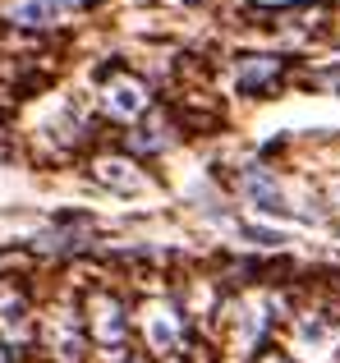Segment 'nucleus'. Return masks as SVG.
<instances>
[{
  "label": "nucleus",
  "mask_w": 340,
  "mask_h": 363,
  "mask_svg": "<svg viewBox=\"0 0 340 363\" xmlns=\"http://www.w3.org/2000/svg\"><path fill=\"white\" fill-rule=\"evenodd\" d=\"M97 101L115 124H138L143 116H152V88H147V79H138L125 65H110V69L101 74Z\"/></svg>",
  "instance_id": "obj_1"
},
{
  "label": "nucleus",
  "mask_w": 340,
  "mask_h": 363,
  "mask_svg": "<svg viewBox=\"0 0 340 363\" xmlns=\"http://www.w3.org/2000/svg\"><path fill=\"white\" fill-rule=\"evenodd\" d=\"M37 336H42L46 354H51L55 363H83V354H88V322H83V308L79 303H55V308H46L42 327H37Z\"/></svg>",
  "instance_id": "obj_2"
},
{
  "label": "nucleus",
  "mask_w": 340,
  "mask_h": 363,
  "mask_svg": "<svg viewBox=\"0 0 340 363\" xmlns=\"http://www.w3.org/2000/svg\"><path fill=\"white\" fill-rule=\"evenodd\" d=\"M83 322H88V336L97 340V345H125V336H129V308H125V299L120 294H110V290H88L83 294Z\"/></svg>",
  "instance_id": "obj_3"
},
{
  "label": "nucleus",
  "mask_w": 340,
  "mask_h": 363,
  "mask_svg": "<svg viewBox=\"0 0 340 363\" xmlns=\"http://www.w3.org/2000/svg\"><path fill=\"white\" fill-rule=\"evenodd\" d=\"M37 308L33 299H28L23 290H14V285L0 281V340H5L9 350H28L37 340Z\"/></svg>",
  "instance_id": "obj_4"
},
{
  "label": "nucleus",
  "mask_w": 340,
  "mask_h": 363,
  "mask_svg": "<svg viewBox=\"0 0 340 363\" xmlns=\"http://www.w3.org/2000/svg\"><path fill=\"white\" fill-rule=\"evenodd\" d=\"M285 79V60L280 55H239L234 60V88L244 97H262Z\"/></svg>",
  "instance_id": "obj_5"
},
{
  "label": "nucleus",
  "mask_w": 340,
  "mask_h": 363,
  "mask_svg": "<svg viewBox=\"0 0 340 363\" xmlns=\"http://www.w3.org/2000/svg\"><path fill=\"white\" fill-rule=\"evenodd\" d=\"M239 189H244V198H249L258 212H271V216H290V207H285V194H280V184L267 175L262 166H249L239 175Z\"/></svg>",
  "instance_id": "obj_6"
},
{
  "label": "nucleus",
  "mask_w": 340,
  "mask_h": 363,
  "mask_svg": "<svg viewBox=\"0 0 340 363\" xmlns=\"http://www.w3.org/2000/svg\"><path fill=\"white\" fill-rule=\"evenodd\" d=\"M0 14L14 28L46 33V28H55V18H60V5H55V0H0Z\"/></svg>",
  "instance_id": "obj_7"
},
{
  "label": "nucleus",
  "mask_w": 340,
  "mask_h": 363,
  "mask_svg": "<svg viewBox=\"0 0 340 363\" xmlns=\"http://www.w3.org/2000/svg\"><path fill=\"white\" fill-rule=\"evenodd\" d=\"M97 179L110 189V194H138V189L147 184V175L138 170V161H129V157H97Z\"/></svg>",
  "instance_id": "obj_8"
},
{
  "label": "nucleus",
  "mask_w": 340,
  "mask_h": 363,
  "mask_svg": "<svg viewBox=\"0 0 340 363\" xmlns=\"http://www.w3.org/2000/svg\"><path fill=\"white\" fill-rule=\"evenodd\" d=\"M170 143H175V129H170V120L166 116H147V124H138L134 133H129V147L134 152H143V157H157V152H166Z\"/></svg>",
  "instance_id": "obj_9"
},
{
  "label": "nucleus",
  "mask_w": 340,
  "mask_h": 363,
  "mask_svg": "<svg viewBox=\"0 0 340 363\" xmlns=\"http://www.w3.org/2000/svg\"><path fill=\"white\" fill-rule=\"evenodd\" d=\"M175 336H179L175 313H157V322H152V345L157 350H170V345H175Z\"/></svg>",
  "instance_id": "obj_10"
},
{
  "label": "nucleus",
  "mask_w": 340,
  "mask_h": 363,
  "mask_svg": "<svg viewBox=\"0 0 340 363\" xmlns=\"http://www.w3.org/2000/svg\"><path fill=\"white\" fill-rule=\"evenodd\" d=\"M60 9H88V5H97V0H55Z\"/></svg>",
  "instance_id": "obj_11"
},
{
  "label": "nucleus",
  "mask_w": 340,
  "mask_h": 363,
  "mask_svg": "<svg viewBox=\"0 0 340 363\" xmlns=\"http://www.w3.org/2000/svg\"><path fill=\"white\" fill-rule=\"evenodd\" d=\"M253 363H290V359H285V354H271V350H267V354H258Z\"/></svg>",
  "instance_id": "obj_12"
},
{
  "label": "nucleus",
  "mask_w": 340,
  "mask_h": 363,
  "mask_svg": "<svg viewBox=\"0 0 340 363\" xmlns=\"http://www.w3.org/2000/svg\"><path fill=\"white\" fill-rule=\"evenodd\" d=\"M0 363H9V345H5V340H0Z\"/></svg>",
  "instance_id": "obj_13"
},
{
  "label": "nucleus",
  "mask_w": 340,
  "mask_h": 363,
  "mask_svg": "<svg viewBox=\"0 0 340 363\" xmlns=\"http://www.w3.org/2000/svg\"><path fill=\"white\" fill-rule=\"evenodd\" d=\"M336 88H340V74H336Z\"/></svg>",
  "instance_id": "obj_14"
}]
</instances>
